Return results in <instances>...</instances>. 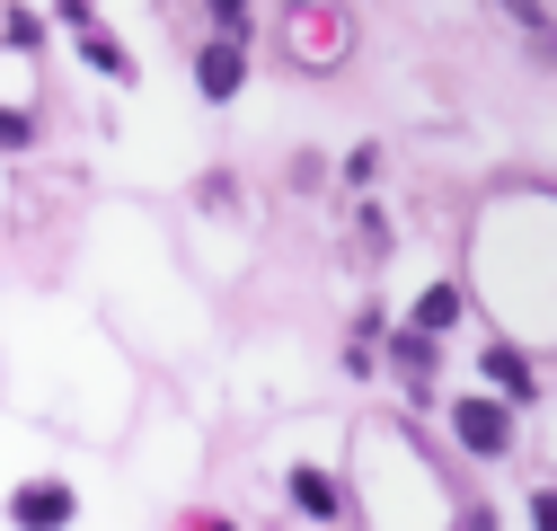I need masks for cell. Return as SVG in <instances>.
Masks as SVG:
<instances>
[{
	"mask_svg": "<svg viewBox=\"0 0 557 531\" xmlns=\"http://www.w3.org/2000/svg\"><path fill=\"white\" fill-rule=\"evenodd\" d=\"M451 425H460V443H469V452H505V443H513V417L496 408V398H460Z\"/></svg>",
	"mask_w": 557,
	"mask_h": 531,
	"instance_id": "6da1fadb",
	"label": "cell"
},
{
	"mask_svg": "<svg viewBox=\"0 0 557 531\" xmlns=\"http://www.w3.org/2000/svg\"><path fill=\"white\" fill-rule=\"evenodd\" d=\"M248 81V62H239V45H203V62H195V89L203 98H231Z\"/></svg>",
	"mask_w": 557,
	"mask_h": 531,
	"instance_id": "7a4b0ae2",
	"label": "cell"
},
{
	"mask_svg": "<svg viewBox=\"0 0 557 531\" xmlns=\"http://www.w3.org/2000/svg\"><path fill=\"white\" fill-rule=\"evenodd\" d=\"M27 531H53V522H72V487H18V505H10Z\"/></svg>",
	"mask_w": 557,
	"mask_h": 531,
	"instance_id": "3957f363",
	"label": "cell"
},
{
	"mask_svg": "<svg viewBox=\"0 0 557 531\" xmlns=\"http://www.w3.org/2000/svg\"><path fill=\"white\" fill-rule=\"evenodd\" d=\"M486 381H496V390H513V398H531V363H522L513 346H486Z\"/></svg>",
	"mask_w": 557,
	"mask_h": 531,
	"instance_id": "277c9868",
	"label": "cell"
},
{
	"mask_svg": "<svg viewBox=\"0 0 557 531\" xmlns=\"http://www.w3.org/2000/svg\"><path fill=\"white\" fill-rule=\"evenodd\" d=\"M451 319H460V293H451V284H434L425 301H416V328H425V337H434V328H451Z\"/></svg>",
	"mask_w": 557,
	"mask_h": 531,
	"instance_id": "5b68a950",
	"label": "cell"
},
{
	"mask_svg": "<svg viewBox=\"0 0 557 531\" xmlns=\"http://www.w3.org/2000/svg\"><path fill=\"white\" fill-rule=\"evenodd\" d=\"M293 496H301V514H336V487H327L319 470H301V479H293Z\"/></svg>",
	"mask_w": 557,
	"mask_h": 531,
	"instance_id": "8992f818",
	"label": "cell"
},
{
	"mask_svg": "<svg viewBox=\"0 0 557 531\" xmlns=\"http://www.w3.org/2000/svg\"><path fill=\"white\" fill-rule=\"evenodd\" d=\"M0 143H27V115H10V107H0Z\"/></svg>",
	"mask_w": 557,
	"mask_h": 531,
	"instance_id": "52a82bcc",
	"label": "cell"
},
{
	"mask_svg": "<svg viewBox=\"0 0 557 531\" xmlns=\"http://www.w3.org/2000/svg\"><path fill=\"white\" fill-rule=\"evenodd\" d=\"M531 522H540V531H557V496H540V505H531Z\"/></svg>",
	"mask_w": 557,
	"mask_h": 531,
	"instance_id": "ba28073f",
	"label": "cell"
}]
</instances>
